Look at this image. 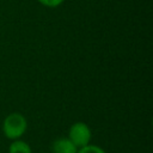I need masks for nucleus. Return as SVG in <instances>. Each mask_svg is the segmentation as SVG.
I'll use <instances>...</instances> for the list:
<instances>
[{
  "label": "nucleus",
  "instance_id": "1",
  "mask_svg": "<svg viewBox=\"0 0 153 153\" xmlns=\"http://www.w3.org/2000/svg\"><path fill=\"white\" fill-rule=\"evenodd\" d=\"M27 120L20 112H11L2 121V133L8 140L22 139L27 130Z\"/></svg>",
  "mask_w": 153,
  "mask_h": 153
},
{
  "label": "nucleus",
  "instance_id": "2",
  "mask_svg": "<svg viewBox=\"0 0 153 153\" xmlns=\"http://www.w3.org/2000/svg\"><path fill=\"white\" fill-rule=\"evenodd\" d=\"M67 137L78 147H84L88 143H91L92 139V130L90 126L82 121L74 122L69 129H68V135Z\"/></svg>",
  "mask_w": 153,
  "mask_h": 153
},
{
  "label": "nucleus",
  "instance_id": "3",
  "mask_svg": "<svg viewBox=\"0 0 153 153\" xmlns=\"http://www.w3.org/2000/svg\"><path fill=\"white\" fill-rule=\"evenodd\" d=\"M50 151L51 153H76L78 147L67 136H61L51 142Z\"/></svg>",
  "mask_w": 153,
  "mask_h": 153
},
{
  "label": "nucleus",
  "instance_id": "4",
  "mask_svg": "<svg viewBox=\"0 0 153 153\" xmlns=\"http://www.w3.org/2000/svg\"><path fill=\"white\" fill-rule=\"evenodd\" d=\"M8 153H32V149L26 141L17 139L11 141L8 146Z\"/></svg>",
  "mask_w": 153,
  "mask_h": 153
},
{
  "label": "nucleus",
  "instance_id": "5",
  "mask_svg": "<svg viewBox=\"0 0 153 153\" xmlns=\"http://www.w3.org/2000/svg\"><path fill=\"white\" fill-rule=\"evenodd\" d=\"M76 153H106L105 149L98 145H93V143H88L84 147L78 148Z\"/></svg>",
  "mask_w": 153,
  "mask_h": 153
},
{
  "label": "nucleus",
  "instance_id": "6",
  "mask_svg": "<svg viewBox=\"0 0 153 153\" xmlns=\"http://www.w3.org/2000/svg\"><path fill=\"white\" fill-rule=\"evenodd\" d=\"M41 5L45 6V7H49V8H55V7H59L60 5L63 4L65 0H37Z\"/></svg>",
  "mask_w": 153,
  "mask_h": 153
}]
</instances>
